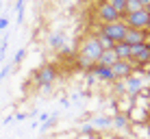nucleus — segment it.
Segmentation results:
<instances>
[{"label": "nucleus", "mask_w": 150, "mask_h": 139, "mask_svg": "<svg viewBox=\"0 0 150 139\" xmlns=\"http://www.w3.org/2000/svg\"><path fill=\"white\" fill-rule=\"evenodd\" d=\"M74 52H76L74 54L76 65H79L81 70L87 72L91 65L98 63V59H100V54L105 52V50H102L100 44H98L96 33H87V35H83V37H81V42H79V46H76Z\"/></svg>", "instance_id": "1"}, {"label": "nucleus", "mask_w": 150, "mask_h": 139, "mask_svg": "<svg viewBox=\"0 0 150 139\" xmlns=\"http://www.w3.org/2000/svg\"><path fill=\"white\" fill-rule=\"evenodd\" d=\"M57 78H59V65L57 63H44L41 68H37L33 72V83H35L37 89H41V87H52Z\"/></svg>", "instance_id": "2"}, {"label": "nucleus", "mask_w": 150, "mask_h": 139, "mask_svg": "<svg viewBox=\"0 0 150 139\" xmlns=\"http://www.w3.org/2000/svg\"><path fill=\"white\" fill-rule=\"evenodd\" d=\"M128 26L122 22V20H117V22H111V24H100V26L96 28V33H100L102 37H107L109 42H113V46L120 44L124 39V35H126Z\"/></svg>", "instance_id": "3"}, {"label": "nucleus", "mask_w": 150, "mask_h": 139, "mask_svg": "<svg viewBox=\"0 0 150 139\" xmlns=\"http://www.w3.org/2000/svg\"><path fill=\"white\" fill-rule=\"evenodd\" d=\"M122 22L126 24L128 28H133V30H148V26H150V11L148 9H139V11H135V13H126L122 18Z\"/></svg>", "instance_id": "4"}, {"label": "nucleus", "mask_w": 150, "mask_h": 139, "mask_svg": "<svg viewBox=\"0 0 150 139\" xmlns=\"http://www.w3.org/2000/svg\"><path fill=\"white\" fill-rule=\"evenodd\" d=\"M117 20H122V15L107 0H100L98 7H96V22L98 24H111V22H117Z\"/></svg>", "instance_id": "5"}, {"label": "nucleus", "mask_w": 150, "mask_h": 139, "mask_svg": "<svg viewBox=\"0 0 150 139\" xmlns=\"http://www.w3.org/2000/svg\"><path fill=\"white\" fill-rule=\"evenodd\" d=\"M124 87H126V96L128 98H137L139 94H142L146 87H144V78H142V74L135 70L128 78H124Z\"/></svg>", "instance_id": "6"}, {"label": "nucleus", "mask_w": 150, "mask_h": 139, "mask_svg": "<svg viewBox=\"0 0 150 139\" xmlns=\"http://www.w3.org/2000/svg\"><path fill=\"white\" fill-rule=\"evenodd\" d=\"M87 72H89V74L94 76L96 80H102V83H109V85L117 80V78H115V74L111 72V68H107V65H98V63H96V65H91V68L87 70Z\"/></svg>", "instance_id": "7"}, {"label": "nucleus", "mask_w": 150, "mask_h": 139, "mask_svg": "<svg viewBox=\"0 0 150 139\" xmlns=\"http://www.w3.org/2000/svg\"><path fill=\"white\" fill-rule=\"evenodd\" d=\"M111 72L115 74V78L117 80H124V78H128V76L135 72V65L131 63V61H124V59H117L115 63L111 65Z\"/></svg>", "instance_id": "8"}, {"label": "nucleus", "mask_w": 150, "mask_h": 139, "mask_svg": "<svg viewBox=\"0 0 150 139\" xmlns=\"http://www.w3.org/2000/svg\"><path fill=\"white\" fill-rule=\"evenodd\" d=\"M111 122H113V124H111V131H113V133H124V135H126V133H133L131 120H128L122 111L115 113V115H111Z\"/></svg>", "instance_id": "9"}, {"label": "nucleus", "mask_w": 150, "mask_h": 139, "mask_svg": "<svg viewBox=\"0 0 150 139\" xmlns=\"http://www.w3.org/2000/svg\"><path fill=\"white\" fill-rule=\"evenodd\" d=\"M46 44H48V48H50V50H54V52H61V50L68 46V37H65L63 30H54V33H50V35H48Z\"/></svg>", "instance_id": "10"}, {"label": "nucleus", "mask_w": 150, "mask_h": 139, "mask_svg": "<svg viewBox=\"0 0 150 139\" xmlns=\"http://www.w3.org/2000/svg\"><path fill=\"white\" fill-rule=\"evenodd\" d=\"M146 39H148L146 30H133V28H128L126 35H124V39H122V44H126V46H139V44H146Z\"/></svg>", "instance_id": "11"}, {"label": "nucleus", "mask_w": 150, "mask_h": 139, "mask_svg": "<svg viewBox=\"0 0 150 139\" xmlns=\"http://www.w3.org/2000/svg\"><path fill=\"white\" fill-rule=\"evenodd\" d=\"M89 124L94 126L96 133H100V135H102L105 131H111L113 122H111V115H102V113H100V115H91L89 117Z\"/></svg>", "instance_id": "12"}, {"label": "nucleus", "mask_w": 150, "mask_h": 139, "mask_svg": "<svg viewBox=\"0 0 150 139\" xmlns=\"http://www.w3.org/2000/svg\"><path fill=\"white\" fill-rule=\"evenodd\" d=\"M117 61V54H115V50H105V52L100 54V59H98V65H107V68H111L113 63Z\"/></svg>", "instance_id": "13"}, {"label": "nucleus", "mask_w": 150, "mask_h": 139, "mask_svg": "<svg viewBox=\"0 0 150 139\" xmlns=\"http://www.w3.org/2000/svg\"><path fill=\"white\" fill-rule=\"evenodd\" d=\"M113 50H115V54H117V59H124V61H131V46H126V44H115L113 46Z\"/></svg>", "instance_id": "14"}, {"label": "nucleus", "mask_w": 150, "mask_h": 139, "mask_svg": "<svg viewBox=\"0 0 150 139\" xmlns=\"http://www.w3.org/2000/svg\"><path fill=\"white\" fill-rule=\"evenodd\" d=\"M24 4H26V0H15V4L11 7V9H15V22H18V26L24 24Z\"/></svg>", "instance_id": "15"}, {"label": "nucleus", "mask_w": 150, "mask_h": 139, "mask_svg": "<svg viewBox=\"0 0 150 139\" xmlns=\"http://www.w3.org/2000/svg\"><path fill=\"white\" fill-rule=\"evenodd\" d=\"M57 122H59V113H50V117L44 122V124H39V133H48L52 131V128L57 126Z\"/></svg>", "instance_id": "16"}, {"label": "nucleus", "mask_w": 150, "mask_h": 139, "mask_svg": "<svg viewBox=\"0 0 150 139\" xmlns=\"http://www.w3.org/2000/svg\"><path fill=\"white\" fill-rule=\"evenodd\" d=\"M79 135H81V137H94V135H98V133L94 131V126H91V124H89V120H87V122H83V124H81Z\"/></svg>", "instance_id": "17"}, {"label": "nucleus", "mask_w": 150, "mask_h": 139, "mask_svg": "<svg viewBox=\"0 0 150 139\" xmlns=\"http://www.w3.org/2000/svg\"><path fill=\"white\" fill-rule=\"evenodd\" d=\"M107 2H109L111 7H113V9L117 11V13L122 15V18L126 15V0H107Z\"/></svg>", "instance_id": "18"}, {"label": "nucleus", "mask_w": 150, "mask_h": 139, "mask_svg": "<svg viewBox=\"0 0 150 139\" xmlns=\"http://www.w3.org/2000/svg\"><path fill=\"white\" fill-rule=\"evenodd\" d=\"M24 59H26V48H20V50H18V52H15V54H13V59H11V63L15 65V68H18V65H20V63H22V61H24Z\"/></svg>", "instance_id": "19"}, {"label": "nucleus", "mask_w": 150, "mask_h": 139, "mask_svg": "<svg viewBox=\"0 0 150 139\" xmlns=\"http://www.w3.org/2000/svg\"><path fill=\"white\" fill-rule=\"evenodd\" d=\"M13 70H15V65L11 63V61H9V63H4V65H2V70H0V80H4L9 74H13Z\"/></svg>", "instance_id": "20"}, {"label": "nucleus", "mask_w": 150, "mask_h": 139, "mask_svg": "<svg viewBox=\"0 0 150 139\" xmlns=\"http://www.w3.org/2000/svg\"><path fill=\"white\" fill-rule=\"evenodd\" d=\"M139 9H144V7L137 2V0H126V13H135Z\"/></svg>", "instance_id": "21"}, {"label": "nucleus", "mask_w": 150, "mask_h": 139, "mask_svg": "<svg viewBox=\"0 0 150 139\" xmlns=\"http://www.w3.org/2000/svg\"><path fill=\"white\" fill-rule=\"evenodd\" d=\"M2 30H9V15L4 13V15H0V33Z\"/></svg>", "instance_id": "22"}, {"label": "nucleus", "mask_w": 150, "mask_h": 139, "mask_svg": "<svg viewBox=\"0 0 150 139\" xmlns=\"http://www.w3.org/2000/svg\"><path fill=\"white\" fill-rule=\"evenodd\" d=\"M70 104H72V102H70V98H61V107H63V109H68Z\"/></svg>", "instance_id": "23"}, {"label": "nucleus", "mask_w": 150, "mask_h": 139, "mask_svg": "<svg viewBox=\"0 0 150 139\" xmlns=\"http://www.w3.org/2000/svg\"><path fill=\"white\" fill-rule=\"evenodd\" d=\"M13 122H15V115H7V117H4V122H2V124H13Z\"/></svg>", "instance_id": "24"}, {"label": "nucleus", "mask_w": 150, "mask_h": 139, "mask_svg": "<svg viewBox=\"0 0 150 139\" xmlns=\"http://www.w3.org/2000/svg\"><path fill=\"white\" fill-rule=\"evenodd\" d=\"M26 120V113H18V115H15V122H24Z\"/></svg>", "instance_id": "25"}, {"label": "nucleus", "mask_w": 150, "mask_h": 139, "mask_svg": "<svg viewBox=\"0 0 150 139\" xmlns=\"http://www.w3.org/2000/svg\"><path fill=\"white\" fill-rule=\"evenodd\" d=\"M48 117H50V113H41V115H39V124H44Z\"/></svg>", "instance_id": "26"}, {"label": "nucleus", "mask_w": 150, "mask_h": 139, "mask_svg": "<svg viewBox=\"0 0 150 139\" xmlns=\"http://www.w3.org/2000/svg\"><path fill=\"white\" fill-rule=\"evenodd\" d=\"M137 2H139V4H142V7H144V9H148V7H150V0H137Z\"/></svg>", "instance_id": "27"}, {"label": "nucleus", "mask_w": 150, "mask_h": 139, "mask_svg": "<svg viewBox=\"0 0 150 139\" xmlns=\"http://www.w3.org/2000/svg\"><path fill=\"white\" fill-rule=\"evenodd\" d=\"M2 9H4V4H2V2H0V15H2Z\"/></svg>", "instance_id": "28"}, {"label": "nucleus", "mask_w": 150, "mask_h": 139, "mask_svg": "<svg viewBox=\"0 0 150 139\" xmlns=\"http://www.w3.org/2000/svg\"><path fill=\"white\" fill-rule=\"evenodd\" d=\"M0 44H2V33H0Z\"/></svg>", "instance_id": "29"}, {"label": "nucleus", "mask_w": 150, "mask_h": 139, "mask_svg": "<svg viewBox=\"0 0 150 139\" xmlns=\"http://www.w3.org/2000/svg\"><path fill=\"white\" fill-rule=\"evenodd\" d=\"M148 11H150V7H148Z\"/></svg>", "instance_id": "30"}, {"label": "nucleus", "mask_w": 150, "mask_h": 139, "mask_svg": "<svg viewBox=\"0 0 150 139\" xmlns=\"http://www.w3.org/2000/svg\"><path fill=\"white\" fill-rule=\"evenodd\" d=\"M20 139H22V137H20Z\"/></svg>", "instance_id": "31"}]
</instances>
